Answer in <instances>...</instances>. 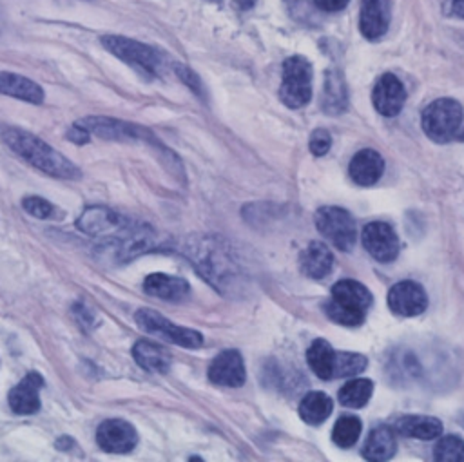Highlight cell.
I'll return each mask as SVG.
<instances>
[{"instance_id":"44dd1931","label":"cell","mask_w":464,"mask_h":462,"mask_svg":"<svg viewBox=\"0 0 464 462\" xmlns=\"http://www.w3.org/2000/svg\"><path fill=\"white\" fill-rule=\"evenodd\" d=\"M299 265L303 274L312 279L326 277L334 268V254L330 248L321 241H312L299 257Z\"/></svg>"},{"instance_id":"ac0fdd59","label":"cell","mask_w":464,"mask_h":462,"mask_svg":"<svg viewBox=\"0 0 464 462\" xmlns=\"http://www.w3.org/2000/svg\"><path fill=\"white\" fill-rule=\"evenodd\" d=\"M348 170H350V178L357 185L370 187L375 181H379V178L382 176L384 159L381 158L379 152H375L372 149H362L352 158Z\"/></svg>"},{"instance_id":"7402d4cb","label":"cell","mask_w":464,"mask_h":462,"mask_svg":"<svg viewBox=\"0 0 464 462\" xmlns=\"http://www.w3.org/2000/svg\"><path fill=\"white\" fill-rule=\"evenodd\" d=\"M321 107L326 114L337 116L348 107V91L344 78L339 71L330 69L324 72V85L321 92Z\"/></svg>"},{"instance_id":"5b68a950","label":"cell","mask_w":464,"mask_h":462,"mask_svg":"<svg viewBox=\"0 0 464 462\" xmlns=\"http://www.w3.org/2000/svg\"><path fill=\"white\" fill-rule=\"evenodd\" d=\"M102 45L109 53H112L116 58L132 65L134 69H138L143 74L156 76L161 69L160 53L154 47L145 45L138 40L120 36V34H105V36H102Z\"/></svg>"},{"instance_id":"f546056e","label":"cell","mask_w":464,"mask_h":462,"mask_svg":"<svg viewBox=\"0 0 464 462\" xmlns=\"http://www.w3.org/2000/svg\"><path fill=\"white\" fill-rule=\"evenodd\" d=\"M433 458L439 462H464V440L459 435L440 437L433 448Z\"/></svg>"},{"instance_id":"8d00e7d4","label":"cell","mask_w":464,"mask_h":462,"mask_svg":"<svg viewBox=\"0 0 464 462\" xmlns=\"http://www.w3.org/2000/svg\"><path fill=\"white\" fill-rule=\"evenodd\" d=\"M451 11L453 14L464 18V0H451Z\"/></svg>"},{"instance_id":"e0dca14e","label":"cell","mask_w":464,"mask_h":462,"mask_svg":"<svg viewBox=\"0 0 464 462\" xmlns=\"http://www.w3.org/2000/svg\"><path fill=\"white\" fill-rule=\"evenodd\" d=\"M44 386V379L40 373H27L11 391H9V406L18 415H33L40 409V388Z\"/></svg>"},{"instance_id":"484cf974","label":"cell","mask_w":464,"mask_h":462,"mask_svg":"<svg viewBox=\"0 0 464 462\" xmlns=\"http://www.w3.org/2000/svg\"><path fill=\"white\" fill-rule=\"evenodd\" d=\"M334 359H335V351L330 346V342H326L324 339H315L306 351V361H308L312 371L323 380L332 379Z\"/></svg>"},{"instance_id":"83f0119b","label":"cell","mask_w":464,"mask_h":462,"mask_svg":"<svg viewBox=\"0 0 464 462\" xmlns=\"http://www.w3.org/2000/svg\"><path fill=\"white\" fill-rule=\"evenodd\" d=\"M373 391L370 379H352L339 390V402L346 408H362Z\"/></svg>"},{"instance_id":"7c38bea8","label":"cell","mask_w":464,"mask_h":462,"mask_svg":"<svg viewBox=\"0 0 464 462\" xmlns=\"http://www.w3.org/2000/svg\"><path fill=\"white\" fill-rule=\"evenodd\" d=\"M388 306L401 317H413L426 310L428 295L415 281H401L388 292Z\"/></svg>"},{"instance_id":"1f68e13d","label":"cell","mask_w":464,"mask_h":462,"mask_svg":"<svg viewBox=\"0 0 464 462\" xmlns=\"http://www.w3.org/2000/svg\"><path fill=\"white\" fill-rule=\"evenodd\" d=\"M22 207H24V210H25L29 216H33V217H36V219H47V217H51L53 212H54L53 205H51L47 199L40 197V196H27V197H24Z\"/></svg>"},{"instance_id":"836d02e7","label":"cell","mask_w":464,"mask_h":462,"mask_svg":"<svg viewBox=\"0 0 464 462\" xmlns=\"http://www.w3.org/2000/svg\"><path fill=\"white\" fill-rule=\"evenodd\" d=\"M174 69H176L178 76H179L194 92H199V91H201L199 80H198V76H196L192 71H188L187 67H183V65H179V63H174Z\"/></svg>"},{"instance_id":"d6a6232c","label":"cell","mask_w":464,"mask_h":462,"mask_svg":"<svg viewBox=\"0 0 464 462\" xmlns=\"http://www.w3.org/2000/svg\"><path fill=\"white\" fill-rule=\"evenodd\" d=\"M310 152L315 154V156H324L330 147H332V136L326 129H315L312 134H310Z\"/></svg>"},{"instance_id":"74e56055","label":"cell","mask_w":464,"mask_h":462,"mask_svg":"<svg viewBox=\"0 0 464 462\" xmlns=\"http://www.w3.org/2000/svg\"><path fill=\"white\" fill-rule=\"evenodd\" d=\"M460 140H464V132H462V134H460Z\"/></svg>"},{"instance_id":"4316f807","label":"cell","mask_w":464,"mask_h":462,"mask_svg":"<svg viewBox=\"0 0 464 462\" xmlns=\"http://www.w3.org/2000/svg\"><path fill=\"white\" fill-rule=\"evenodd\" d=\"M332 413V399L323 391H310L299 404V415L306 424H321Z\"/></svg>"},{"instance_id":"e575fe53","label":"cell","mask_w":464,"mask_h":462,"mask_svg":"<svg viewBox=\"0 0 464 462\" xmlns=\"http://www.w3.org/2000/svg\"><path fill=\"white\" fill-rule=\"evenodd\" d=\"M67 140L78 143V145H83L89 141V130L85 127H82L78 121L67 130Z\"/></svg>"},{"instance_id":"cb8c5ba5","label":"cell","mask_w":464,"mask_h":462,"mask_svg":"<svg viewBox=\"0 0 464 462\" xmlns=\"http://www.w3.org/2000/svg\"><path fill=\"white\" fill-rule=\"evenodd\" d=\"M0 92L34 105L42 103L45 98L42 87L36 82L7 71H0Z\"/></svg>"},{"instance_id":"d4e9b609","label":"cell","mask_w":464,"mask_h":462,"mask_svg":"<svg viewBox=\"0 0 464 462\" xmlns=\"http://www.w3.org/2000/svg\"><path fill=\"white\" fill-rule=\"evenodd\" d=\"M395 449H397L395 431L388 426H377L370 431L366 438V444L362 448V457L366 460L384 462L393 457Z\"/></svg>"},{"instance_id":"3957f363","label":"cell","mask_w":464,"mask_h":462,"mask_svg":"<svg viewBox=\"0 0 464 462\" xmlns=\"http://www.w3.org/2000/svg\"><path fill=\"white\" fill-rule=\"evenodd\" d=\"M370 306V290L353 279H343L332 286V297L324 303V313L337 324L359 326L366 319Z\"/></svg>"},{"instance_id":"5bb4252c","label":"cell","mask_w":464,"mask_h":462,"mask_svg":"<svg viewBox=\"0 0 464 462\" xmlns=\"http://www.w3.org/2000/svg\"><path fill=\"white\" fill-rule=\"evenodd\" d=\"M372 101L379 114L397 116L406 101V91L402 82L395 74L384 72L373 85Z\"/></svg>"},{"instance_id":"7a4b0ae2","label":"cell","mask_w":464,"mask_h":462,"mask_svg":"<svg viewBox=\"0 0 464 462\" xmlns=\"http://www.w3.org/2000/svg\"><path fill=\"white\" fill-rule=\"evenodd\" d=\"M0 138L16 156L53 178L78 179L82 176L80 168L72 161H69L62 152H58L49 143L25 129L2 125Z\"/></svg>"},{"instance_id":"ffe728a7","label":"cell","mask_w":464,"mask_h":462,"mask_svg":"<svg viewBox=\"0 0 464 462\" xmlns=\"http://www.w3.org/2000/svg\"><path fill=\"white\" fill-rule=\"evenodd\" d=\"M393 431L408 438L431 440L442 435V422L428 415H404L395 420Z\"/></svg>"},{"instance_id":"52a82bcc","label":"cell","mask_w":464,"mask_h":462,"mask_svg":"<svg viewBox=\"0 0 464 462\" xmlns=\"http://www.w3.org/2000/svg\"><path fill=\"white\" fill-rule=\"evenodd\" d=\"M462 116L464 112L459 101L439 98L422 111V129L433 141H450L457 134Z\"/></svg>"},{"instance_id":"9a60e30c","label":"cell","mask_w":464,"mask_h":462,"mask_svg":"<svg viewBox=\"0 0 464 462\" xmlns=\"http://www.w3.org/2000/svg\"><path fill=\"white\" fill-rule=\"evenodd\" d=\"M208 379L218 386H241L246 379V370L241 353L236 350H223L221 353H218L208 366Z\"/></svg>"},{"instance_id":"8fae6325","label":"cell","mask_w":464,"mask_h":462,"mask_svg":"<svg viewBox=\"0 0 464 462\" xmlns=\"http://www.w3.org/2000/svg\"><path fill=\"white\" fill-rule=\"evenodd\" d=\"M96 442L105 453H130L138 444V431L123 419H107L96 429Z\"/></svg>"},{"instance_id":"603a6c76","label":"cell","mask_w":464,"mask_h":462,"mask_svg":"<svg viewBox=\"0 0 464 462\" xmlns=\"http://www.w3.org/2000/svg\"><path fill=\"white\" fill-rule=\"evenodd\" d=\"M132 357L143 370L152 373H167L172 362L170 353L163 346L147 339L136 341L132 346Z\"/></svg>"},{"instance_id":"2e32d148","label":"cell","mask_w":464,"mask_h":462,"mask_svg":"<svg viewBox=\"0 0 464 462\" xmlns=\"http://www.w3.org/2000/svg\"><path fill=\"white\" fill-rule=\"evenodd\" d=\"M390 16H392L390 0H361L359 29L362 36L368 40L381 38L388 31Z\"/></svg>"},{"instance_id":"277c9868","label":"cell","mask_w":464,"mask_h":462,"mask_svg":"<svg viewBox=\"0 0 464 462\" xmlns=\"http://www.w3.org/2000/svg\"><path fill=\"white\" fill-rule=\"evenodd\" d=\"M140 225V221H132L103 205L87 207L76 219L80 232L92 237H102L103 241L123 239L130 236Z\"/></svg>"},{"instance_id":"6da1fadb","label":"cell","mask_w":464,"mask_h":462,"mask_svg":"<svg viewBox=\"0 0 464 462\" xmlns=\"http://www.w3.org/2000/svg\"><path fill=\"white\" fill-rule=\"evenodd\" d=\"M190 259L196 272L219 294L241 288L243 270L234 259L230 246L214 236L190 237L179 248Z\"/></svg>"},{"instance_id":"ba28073f","label":"cell","mask_w":464,"mask_h":462,"mask_svg":"<svg viewBox=\"0 0 464 462\" xmlns=\"http://www.w3.org/2000/svg\"><path fill=\"white\" fill-rule=\"evenodd\" d=\"M134 321L136 324L147 332V333H154L163 337L165 341H170L178 346L183 348H199L203 344V335L192 328H185V326H178L174 322H170L167 317H163L161 313L150 310V308H140L134 313Z\"/></svg>"},{"instance_id":"4dcf8cb0","label":"cell","mask_w":464,"mask_h":462,"mask_svg":"<svg viewBox=\"0 0 464 462\" xmlns=\"http://www.w3.org/2000/svg\"><path fill=\"white\" fill-rule=\"evenodd\" d=\"M366 368V357L353 351H339L334 359V377H355Z\"/></svg>"},{"instance_id":"30bf717a","label":"cell","mask_w":464,"mask_h":462,"mask_svg":"<svg viewBox=\"0 0 464 462\" xmlns=\"http://www.w3.org/2000/svg\"><path fill=\"white\" fill-rule=\"evenodd\" d=\"M82 127H85L89 130V134H96L103 140H116V141H123V140H149L154 141L150 130L123 121V120H116V118H107V116H89L78 121Z\"/></svg>"},{"instance_id":"d6986e66","label":"cell","mask_w":464,"mask_h":462,"mask_svg":"<svg viewBox=\"0 0 464 462\" xmlns=\"http://www.w3.org/2000/svg\"><path fill=\"white\" fill-rule=\"evenodd\" d=\"M143 290L158 299L165 301H181L188 295L190 286L183 277L167 275V274H150L143 281Z\"/></svg>"},{"instance_id":"4fadbf2b","label":"cell","mask_w":464,"mask_h":462,"mask_svg":"<svg viewBox=\"0 0 464 462\" xmlns=\"http://www.w3.org/2000/svg\"><path fill=\"white\" fill-rule=\"evenodd\" d=\"M362 245L364 248L382 263H390L399 254V237L388 223L373 221L362 228Z\"/></svg>"},{"instance_id":"9c48e42d","label":"cell","mask_w":464,"mask_h":462,"mask_svg":"<svg viewBox=\"0 0 464 462\" xmlns=\"http://www.w3.org/2000/svg\"><path fill=\"white\" fill-rule=\"evenodd\" d=\"M315 226L339 250L350 252L355 246L357 226L353 217L344 208L321 207L315 212Z\"/></svg>"},{"instance_id":"8992f818","label":"cell","mask_w":464,"mask_h":462,"mask_svg":"<svg viewBox=\"0 0 464 462\" xmlns=\"http://www.w3.org/2000/svg\"><path fill=\"white\" fill-rule=\"evenodd\" d=\"M279 96L290 109L304 107L312 98V65L303 56H290L283 63Z\"/></svg>"},{"instance_id":"d590c367","label":"cell","mask_w":464,"mask_h":462,"mask_svg":"<svg viewBox=\"0 0 464 462\" xmlns=\"http://www.w3.org/2000/svg\"><path fill=\"white\" fill-rule=\"evenodd\" d=\"M350 0H314L315 7H319L321 11H326V13H337L341 9H344L348 5Z\"/></svg>"},{"instance_id":"f1b7e54d","label":"cell","mask_w":464,"mask_h":462,"mask_svg":"<svg viewBox=\"0 0 464 462\" xmlns=\"http://www.w3.org/2000/svg\"><path fill=\"white\" fill-rule=\"evenodd\" d=\"M361 428L362 426L357 417L344 415L335 422L332 429V438L339 448H352L361 435Z\"/></svg>"}]
</instances>
